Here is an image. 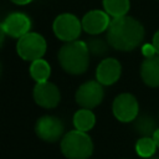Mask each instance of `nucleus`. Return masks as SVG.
<instances>
[{"label":"nucleus","mask_w":159,"mask_h":159,"mask_svg":"<svg viewBox=\"0 0 159 159\" xmlns=\"http://www.w3.org/2000/svg\"><path fill=\"white\" fill-rule=\"evenodd\" d=\"M58 61L62 68L71 75H81L89 65V50L83 41H70L58 51Z\"/></svg>","instance_id":"2"},{"label":"nucleus","mask_w":159,"mask_h":159,"mask_svg":"<svg viewBox=\"0 0 159 159\" xmlns=\"http://www.w3.org/2000/svg\"><path fill=\"white\" fill-rule=\"evenodd\" d=\"M104 10L113 17L124 16L129 10V0H103Z\"/></svg>","instance_id":"16"},{"label":"nucleus","mask_w":159,"mask_h":159,"mask_svg":"<svg viewBox=\"0 0 159 159\" xmlns=\"http://www.w3.org/2000/svg\"><path fill=\"white\" fill-rule=\"evenodd\" d=\"M30 75L37 83L39 82H45V81L48 80V77L51 75V67L45 60L37 58L35 61H31Z\"/></svg>","instance_id":"15"},{"label":"nucleus","mask_w":159,"mask_h":159,"mask_svg":"<svg viewBox=\"0 0 159 159\" xmlns=\"http://www.w3.org/2000/svg\"><path fill=\"white\" fill-rule=\"evenodd\" d=\"M103 87L98 81H88L81 84L76 92V101L82 108L92 109L103 99Z\"/></svg>","instance_id":"7"},{"label":"nucleus","mask_w":159,"mask_h":159,"mask_svg":"<svg viewBox=\"0 0 159 159\" xmlns=\"http://www.w3.org/2000/svg\"><path fill=\"white\" fill-rule=\"evenodd\" d=\"M153 139H154V142H155L157 147H159V128L154 132V134H153Z\"/></svg>","instance_id":"24"},{"label":"nucleus","mask_w":159,"mask_h":159,"mask_svg":"<svg viewBox=\"0 0 159 159\" xmlns=\"http://www.w3.org/2000/svg\"><path fill=\"white\" fill-rule=\"evenodd\" d=\"M5 31H4V27H2V22H0V47L2 46L4 43V40H5Z\"/></svg>","instance_id":"22"},{"label":"nucleus","mask_w":159,"mask_h":159,"mask_svg":"<svg viewBox=\"0 0 159 159\" xmlns=\"http://www.w3.org/2000/svg\"><path fill=\"white\" fill-rule=\"evenodd\" d=\"M142 52L145 56V58H149V57H153V56L158 55V52H157V50H155L153 43H144L143 47H142Z\"/></svg>","instance_id":"20"},{"label":"nucleus","mask_w":159,"mask_h":159,"mask_svg":"<svg viewBox=\"0 0 159 159\" xmlns=\"http://www.w3.org/2000/svg\"><path fill=\"white\" fill-rule=\"evenodd\" d=\"M16 51L19 56L26 61H35L42 58L46 52L45 39L36 32H27L21 36L16 43Z\"/></svg>","instance_id":"4"},{"label":"nucleus","mask_w":159,"mask_h":159,"mask_svg":"<svg viewBox=\"0 0 159 159\" xmlns=\"http://www.w3.org/2000/svg\"><path fill=\"white\" fill-rule=\"evenodd\" d=\"M157 149V144L154 142L153 138L150 137H142L140 139H138L137 144H135V150L138 153V155L143 157V158H149L155 153Z\"/></svg>","instance_id":"18"},{"label":"nucleus","mask_w":159,"mask_h":159,"mask_svg":"<svg viewBox=\"0 0 159 159\" xmlns=\"http://www.w3.org/2000/svg\"><path fill=\"white\" fill-rule=\"evenodd\" d=\"M87 47L89 50V53L96 56H102L107 52V43L101 39H91L87 42Z\"/></svg>","instance_id":"19"},{"label":"nucleus","mask_w":159,"mask_h":159,"mask_svg":"<svg viewBox=\"0 0 159 159\" xmlns=\"http://www.w3.org/2000/svg\"><path fill=\"white\" fill-rule=\"evenodd\" d=\"M10 1H12V2L16 4V5H26V4L31 2L32 0H10Z\"/></svg>","instance_id":"23"},{"label":"nucleus","mask_w":159,"mask_h":159,"mask_svg":"<svg viewBox=\"0 0 159 159\" xmlns=\"http://www.w3.org/2000/svg\"><path fill=\"white\" fill-rule=\"evenodd\" d=\"M120 71V63L116 58H106L98 65L96 70V77L101 84L111 86L118 81Z\"/></svg>","instance_id":"12"},{"label":"nucleus","mask_w":159,"mask_h":159,"mask_svg":"<svg viewBox=\"0 0 159 159\" xmlns=\"http://www.w3.org/2000/svg\"><path fill=\"white\" fill-rule=\"evenodd\" d=\"M135 130L142 134L143 137H150L154 134V132L158 129L157 128V123L155 120L150 117V116H142L135 120L134 124Z\"/></svg>","instance_id":"17"},{"label":"nucleus","mask_w":159,"mask_h":159,"mask_svg":"<svg viewBox=\"0 0 159 159\" xmlns=\"http://www.w3.org/2000/svg\"><path fill=\"white\" fill-rule=\"evenodd\" d=\"M35 130L39 138H41L45 142H57L62 135L65 130L63 122L53 116H43L37 119Z\"/></svg>","instance_id":"6"},{"label":"nucleus","mask_w":159,"mask_h":159,"mask_svg":"<svg viewBox=\"0 0 159 159\" xmlns=\"http://www.w3.org/2000/svg\"><path fill=\"white\" fill-rule=\"evenodd\" d=\"M144 37V29L139 21L130 16L113 17L107 29L108 43L119 51H132L139 46Z\"/></svg>","instance_id":"1"},{"label":"nucleus","mask_w":159,"mask_h":159,"mask_svg":"<svg viewBox=\"0 0 159 159\" xmlns=\"http://www.w3.org/2000/svg\"><path fill=\"white\" fill-rule=\"evenodd\" d=\"M34 99L43 108H55L61 99L60 89L48 81L39 82L34 88Z\"/></svg>","instance_id":"9"},{"label":"nucleus","mask_w":159,"mask_h":159,"mask_svg":"<svg viewBox=\"0 0 159 159\" xmlns=\"http://www.w3.org/2000/svg\"><path fill=\"white\" fill-rule=\"evenodd\" d=\"M82 27L87 34L97 35L108 29L111 20L106 11L92 10L87 12L82 19Z\"/></svg>","instance_id":"11"},{"label":"nucleus","mask_w":159,"mask_h":159,"mask_svg":"<svg viewBox=\"0 0 159 159\" xmlns=\"http://www.w3.org/2000/svg\"><path fill=\"white\" fill-rule=\"evenodd\" d=\"M1 70H2V67H1V62H0V76H1Z\"/></svg>","instance_id":"25"},{"label":"nucleus","mask_w":159,"mask_h":159,"mask_svg":"<svg viewBox=\"0 0 159 159\" xmlns=\"http://www.w3.org/2000/svg\"><path fill=\"white\" fill-rule=\"evenodd\" d=\"M153 45H154L157 52L159 53V30L155 32V35H154V37H153Z\"/></svg>","instance_id":"21"},{"label":"nucleus","mask_w":159,"mask_h":159,"mask_svg":"<svg viewBox=\"0 0 159 159\" xmlns=\"http://www.w3.org/2000/svg\"><path fill=\"white\" fill-rule=\"evenodd\" d=\"M150 159H159V157H154V158H150Z\"/></svg>","instance_id":"26"},{"label":"nucleus","mask_w":159,"mask_h":159,"mask_svg":"<svg viewBox=\"0 0 159 159\" xmlns=\"http://www.w3.org/2000/svg\"><path fill=\"white\" fill-rule=\"evenodd\" d=\"M61 152L67 159H88L93 152V143L86 132L75 129L61 139Z\"/></svg>","instance_id":"3"},{"label":"nucleus","mask_w":159,"mask_h":159,"mask_svg":"<svg viewBox=\"0 0 159 159\" xmlns=\"http://www.w3.org/2000/svg\"><path fill=\"white\" fill-rule=\"evenodd\" d=\"M55 35L66 42L75 41L82 30V22L73 14H61L53 21Z\"/></svg>","instance_id":"5"},{"label":"nucleus","mask_w":159,"mask_h":159,"mask_svg":"<svg viewBox=\"0 0 159 159\" xmlns=\"http://www.w3.org/2000/svg\"><path fill=\"white\" fill-rule=\"evenodd\" d=\"M140 75L145 84L150 87H159V55L143 61Z\"/></svg>","instance_id":"13"},{"label":"nucleus","mask_w":159,"mask_h":159,"mask_svg":"<svg viewBox=\"0 0 159 159\" xmlns=\"http://www.w3.org/2000/svg\"><path fill=\"white\" fill-rule=\"evenodd\" d=\"M113 114L120 122H132L138 116V102L130 93H122L113 101Z\"/></svg>","instance_id":"8"},{"label":"nucleus","mask_w":159,"mask_h":159,"mask_svg":"<svg viewBox=\"0 0 159 159\" xmlns=\"http://www.w3.org/2000/svg\"><path fill=\"white\" fill-rule=\"evenodd\" d=\"M2 27L6 35L15 39H20L21 36L30 32L31 20L27 15L22 12H12L9 14L2 21Z\"/></svg>","instance_id":"10"},{"label":"nucleus","mask_w":159,"mask_h":159,"mask_svg":"<svg viewBox=\"0 0 159 159\" xmlns=\"http://www.w3.org/2000/svg\"><path fill=\"white\" fill-rule=\"evenodd\" d=\"M94 123H96V117L92 113V111L88 108H82L77 111L73 116V124L75 128L78 130L88 132L89 129L93 128Z\"/></svg>","instance_id":"14"}]
</instances>
